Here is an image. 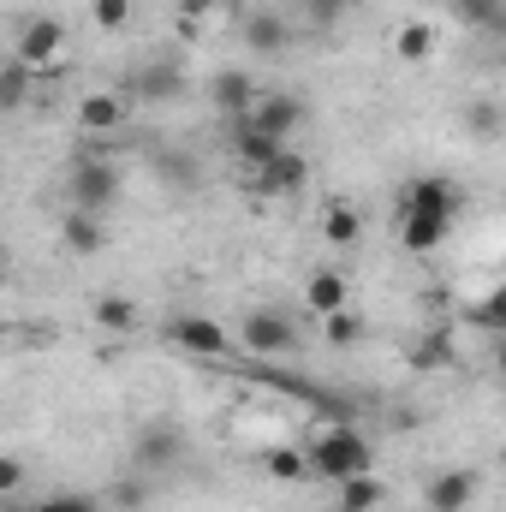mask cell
I'll list each match as a JSON object with an SVG mask.
<instances>
[{
	"label": "cell",
	"mask_w": 506,
	"mask_h": 512,
	"mask_svg": "<svg viewBox=\"0 0 506 512\" xmlns=\"http://www.w3.org/2000/svg\"><path fill=\"white\" fill-rule=\"evenodd\" d=\"M310 471H316V477H328V483L340 489V483H352V477L376 471V447H370V435H364V429H352V423H328V429L310 441Z\"/></svg>",
	"instance_id": "obj_1"
},
{
	"label": "cell",
	"mask_w": 506,
	"mask_h": 512,
	"mask_svg": "<svg viewBox=\"0 0 506 512\" xmlns=\"http://www.w3.org/2000/svg\"><path fill=\"white\" fill-rule=\"evenodd\" d=\"M66 197H72V209H84V215H108V209L120 203V167H114L108 155H78L72 173H66Z\"/></svg>",
	"instance_id": "obj_2"
},
{
	"label": "cell",
	"mask_w": 506,
	"mask_h": 512,
	"mask_svg": "<svg viewBox=\"0 0 506 512\" xmlns=\"http://www.w3.org/2000/svg\"><path fill=\"white\" fill-rule=\"evenodd\" d=\"M179 459H185V429L173 417H155L131 435V465L137 471H173Z\"/></svg>",
	"instance_id": "obj_3"
},
{
	"label": "cell",
	"mask_w": 506,
	"mask_h": 512,
	"mask_svg": "<svg viewBox=\"0 0 506 512\" xmlns=\"http://www.w3.org/2000/svg\"><path fill=\"white\" fill-rule=\"evenodd\" d=\"M60 48H66V24L60 18H48V12H36V18H24L18 24V36H12V60H24V66H54L60 60Z\"/></svg>",
	"instance_id": "obj_4"
},
{
	"label": "cell",
	"mask_w": 506,
	"mask_h": 512,
	"mask_svg": "<svg viewBox=\"0 0 506 512\" xmlns=\"http://www.w3.org/2000/svg\"><path fill=\"white\" fill-rule=\"evenodd\" d=\"M459 209H465V197H459V185L441 179V173H423V179H411V185L399 191V215H441V221H453Z\"/></svg>",
	"instance_id": "obj_5"
},
{
	"label": "cell",
	"mask_w": 506,
	"mask_h": 512,
	"mask_svg": "<svg viewBox=\"0 0 506 512\" xmlns=\"http://www.w3.org/2000/svg\"><path fill=\"white\" fill-rule=\"evenodd\" d=\"M239 340L251 346V352H262V358H280V352H298V322L286 316V310H251L245 316V328H239Z\"/></svg>",
	"instance_id": "obj_6"
},
{
	"label": "cell",
	"mask_w": 506,
	"mask_h": 512,
	"mask_svg": "<svg viewBox=\"0 0 506 512\" xmlns=\"http://www.w3.org/2000/svg\"><path fill=\"white\" fill-rule=\"evenodd\" d=\"M256 102H262V96H256V84H251V72H245V66H221V72L209 78V108H215V114H227L233 126L251 114Z\"/></svg>",
	"instance_id": "obj_7"
},
{
	"label": "cell",
	"mask_w": 506,
	"mask_h": 512,
	"mask_svg": "<svg viewBox=\"0 0 506 512\" xmlns=\"http://www.w3.org/2000/svg\"><path fill=\"white\" fill-rule=\"evenodd\" d=\"M179 96H185V72H179V66L149 60V66H137V72H131V102L161 108V102H179Z\"/></svg>",
	"instance_id": "obj_8"
},
{
	"label": "cell",
	"mask_w": 506,
	"mask_h": 512,
	"mask_svg": "<svg viewBox=\"0 0 506 512\" xmlns=\"http://www.w3.org/2000/svg\"><path fill=\"white\" fill-rule=\"evenodd\" d=\"M173 346H185V352H197V358H227V328L221 322H209V316H173Z\"/></svg>",
	"instance_id": "obj_9"
},
{
	"label": "cell",
	"mask_w": 506,
	"mask_h": 512,
	"mask_svg": "<svg viewBox=\"0 0 506 512\" xmlns=\"http://www.w3.org/2000/svg\"><path fill=\"white\" fill-rule=\"evenodd\" d=\"M251 179H256V191H262V197H292V191H304V179H310V161H304V155L286 143V149H280V155H274L262 173H251Z\"/></svg>",
	"instance_id": "obj_10"
},
{
	"label": "cell",
	"mask_w": 506,
	"mask_h": 512,
	"mask_svg": "<svg viewBox=\"0 0 506 512\" xmlns=\"http://www.w3.org/2000/svg\"><path fill=\"white\" fill-rule=\"evenodd\" d=\"M239 36H245L251 54H286V48H292V24H286L280 12H268V6H256V12L239 18Z\"/></svg>",
	"instance_id": "obj_11"
},
{
	"label": "cell",
	"mask_w": 506,
	"mask_h": 512,
	"mask_svg": "<svg viewBox=\"0 0 506 512\" xmlns=\"http://www.w3.org/2000/svg\"><path fill=\"white\" fill-rule=\"evenodd\" d=\"M477 501V471H441V477H429V489H423V507L429 512H465Z\"/></svg>",
	"instance_id": "obj_12"
},
{
	"label": "cell",
	"mask_w": 506,
	"mask_h": 512,
	"mask_svg": "<svg viewBox=\"0 0 506 512\" xmlns=\"http://www.w3.org/2000/svg\"><path fill=\"white\" fill-rule=\"evenodd\" d=\"M245 120H251L256 131H268V137H280V143H292V131L304 126V102H298V96H262Z\"/></svg>",
	"instance_id": "obj_13"
},
{
	"label": "cell",
	"mask_w": 506,
	"mask_h": 512,
	"mask_svg": "<svg viewBox=\"0 0 506 512\" xmlns=\"http://www.w3.org/2000/svg\"><path fill=\"white\" fill-rule=\"evenodd\" d=\"M280 149H286V143H280V137H268V131H256L251 120H239V126H233V161H239L245 173H262Z\"/></svg>",
	"instance_id": "obj_14"
},
{
	"label": "cell",
	"mask_w": 506,
	"mask_h": 512,
	"mask_svg": "<svg viewBox=\"0 0 506 512\" xmlns=\"http://www.w3.org/2000/svg\"><path fill=\"white\" fill-rule=\"evenodd\" d=\"M447 233H453V221H441V215H399V245H405L411 256L441 251Z\"/></svg>",
	"instance_id": "obj_15"
},
{
	"label": "cell",
	"mask_w": 506,
	"mask_h": 512,
	"mask_svg": "<svg viewBox=\"0 0 506 512\" xmlns=\"http://www.w3.org/2000/svg\"><path fill=\"white\" fill-rule=\"evenodd\" d=\"M60 245L72 256H96L108 245V227H102V215H84V209H66V221H60Z\"/></svg>",
	"instance_id": "obj_16"
},
{
	"label": "cell",
	"mask_w": 506,
	"mask_h": 512,
	"mask_svg": "<svg viewBox=\"0 0 506 512\" xmlns=\"http://www.w3.org/2000/svg\"><path fill=\"white\" fill-rule=\"evenodd\" d=\"M346 298H352V292H346V280H340L334 268H316V274L304 280V304H310L322 322H328V316H340V310H352Z\"/></svg>",
	"instance_id": "obj_17"
},
{
	"label": "cell",
	"mask_w": 506,
	"mask_h": 512,
	"mask_svg": "<svg viewBox=\"0 0 506 512\" xmlns=\"http://www.w3.org/2000/svg\"><path fill=\"white\" fill-rule=\"evenodd\" d=\"M126 96H114V90H96V96H84V102H78V126L90 131V137H96V131H120L126 126Z\"/></svg>",
	"instance_id": "obj_18"
},
{
	"label": "cell",
	"mask_w": 506,
	"mask_h": 512,
	"mask_svg": "<svg viewBox=\"0 0 506 512\" xmlns=\"http://www.w3.org/2000/svg\"><path fill=\"white\" fill-rule=\"evenodd\" d=\"M459 12L465 30H483V36H506V0H447Z\"/></svg>",
	"instance_id": "obj_19"
},
{
	"label": "cell",
	"mask_w": 506,
	"mask_h": 512,
	"mask_svg": "<svg viewBox=\"0 0 506 512\" xmlns=\"http://www.w3.org/2000/svg\"><path fill=\"white\" fill-rule=\"evenodd\" d=\"M322 239H328L334 251L358 245V239H364V215H358L352 203H328V215H322Z\"/></svg>",
	"instance_id": "obj_20"
},
{
	"label": "cell",
	"mask_w": 506,
	"mask_h": 512,
	"mask_svg": "<svg viewBox=\"0 0 506 512\" xmlns=\"http://www.w3.org/2000/svg\"><path fill=\"white\" fill-rule=\"evenodd\" d=\"M381 501H387V483H381L376 471H364V477L340 483V512H376Z\"/></svg>",
	"instance_id": "obj_21"
},
{
	"label": "cell",
	"mask_w": 506,
	"mask_h": 512,
	"mask_svg": "<svg viewBox=\"0 0 506 512\" xmlns=\"http://www.w3.org/2000/svg\"><path fill=\"white\" fill-rule=\"evenodd\" d=\"M393 54L405 60V66H423L429 54H435V24H423V18H411L399 36H393Z\"/></svg>",
	"instance_id": "obj_22"
},
{
	"label": "cell",
	"mask_w": 506,
	"mask_h": 512,
	"mask_svg": "<svg viewBox=\"0 0 506 512\" xmlns=\"http://www.w3.org/2000/svg\"><path fill=\"white\" fill-rule=\"evenodd\" d=\"M453 334L447 328H435V334H423L417 346H411V370H453Z\"/></svg>",
	"instance_id": "obj_23"
},
{
	"label": "cell",
	"mask_w": 506,
	"mask_h": 512,
	"mask_svg": "<svg viewBox=\"0 0 506 512\" xmlns=\"http://www.w3.org/2000/svg\"><path fill=\"white\" fill-rule=\"evenodd\" d=\"M268 477H280V483H298V477H310V447H268Z\"/></svg>",
	"instance_id": "obj_24"
},
{
	"label": "cell",
	"mask_w": 506,
	"mask_h": 512,
	"mask_svg": "<svg viewBox=\"0 0 506 512\" xmlns=\"http://www.w3.org/2000/svg\"><path fill=\"white\" fill-rule=\"evenodd\" d=\"M30 72H36V66H24V60H12V66L0 72V108H6V114H18V108L30 102Z\"/></svg>",
	"instance_id": "obj_25"
},
{
	"label": "cell",
	"mask_w": 506,
	"mask_h": 512,
	"mask_svg": "<svg viewBox=\"0 0 506 512\" xmlns=\"http://www.w3.org/2000/svg\"><path fill=\"white\" fill-rule=\"evenodd\" d=\"M465 322H471V328H489V334H506V280L483 298V304L465 310Z\"/></svg>",
	"instance_id": "obj_26"
},
{
	"label": "cell",
	"mask_w": 506,
	"mask_h": 512,
	"mask_svg": "<svg viewBox=\"0 0 506 512\" xmlns=\"http://www.w3.org/2000/svg\"><path fill=\"white\" fill-rule=\"evenodd\" d=\"M96 322H102V328H114V334H126L131 322H137V310H131L126 292H102V298H96Z\"/></svg>",
	"instance_id": "obj_27"
},
{
	"label": "cell",
	"mask_w": 506,
	"mask_h": 512,
	"mask_svg": "<svg viewBox=\"0 0 506 512\" xmlns=\"http://www.w3.org/2000/svg\"><path fill=\"white\" fill-rule=\"evenodd\" d=\"M501 126H506L501 102H465V131L471 137H501Z\"/></svg>",
	"instance_id": "obj_28"
},
{
	"label": "cell",
	"mask_w": 506,
	"mask_h": 512,
	"mask_svg": "<svg viewBox=\"0 0 506 512\" xmlns=\"http://www.w3.org/2000/svg\"><path fill=\"white\" fill-rule=\"evenodd\" d=\"M90 18L102 30H126L131 24V0H90Z\"/></svg>",
	"instance_id": "obj_29"
},
{
	"label": "cell",
	"mask_w": 506,
	"mask_h": 512,
	"mask_svg": "<svg viewBox=\"0 0 506 512\" xmlns=\"http://www.w3.org/2000/svg\"><path fill=\"white\" fill-rule=\"evenodd\" d=\"M358 334H364V322H358L352 310H340V316H328V340H334V346H352Z\"/></svg>",
	"instance_id": "obj_30"
},
{
	"label": "cell",
	"mask_w": 506,
	"mask_h": 512,
	"mask_svg": "<svg viewBox=\"0 0 506 512\" xmlns=\"http://www.w3.org/2000/svg\"><path fill=\"white\" fill-rule=\"evenodd\" d=\"M108 495H114V507H120V512H143V501H149V495H143V483H137V477H126V483H114V489H108Z\"/></svg>",
	"instance_id": "obj_31"
},
{
	"label": "cell",
	"mask_w": 506,
	"mask_h": 512,
	"mask_svg": "<svg viewBox=\"0 0 506 512\" xmlns=\"http://www.w3.org/2000/svg\"><path fill=\"white\" fill-rule=\"evenodd\" d=\"M36 512H102V501H84V495H48Z\"/></svg>",
	"instance_id": "obj_32"
},
{
	"label": "cell",
	"mask_w": 506,
	"mask_h": 512,
	"mask_svg": "<svg viewBox=\"0 0 506 512\" xmlns=\"http://www.w3.org/2000/svg\"><path fill=\"white\" fill-rule=\"evenodd\" d=\"M18 483H24V459H0V495H18Z\"/></svg>",
	"instance_id": "obj_33"
},
{
	"label": "cell",
	"mask_w": 506,
	"mask_h": 512,
	"mask_svg": "<svg viewBox=\"0 0 506 512\" xmlns=\"http://www.w3.org/2000/svg\"><path fill=\"white\" fill-rule=\"evenodd\" d=\"M340 6H346V0H310V18H316V24H334Z\"/></svg>",
	"instance_id": "obj_34"
},
{
	"label": "cell",
	"mask_w": 506,
	"mask_h": 512,
	"mask_svg": "<svg viewBox=\"0 0 506 512\" xmlns=\"http://www.w3.org/2000/svg\"><path fill=\"white\" fill-rule=\"evenodd\" d=\"M495 370H501V376H506V334H501V340H495Z\"/></svg>",
	"instance_id": "obj_35"
},
{
	"label": "cell",
	"mask_w": 506,
	"mask_h": 512,
	"mask_svg": "<svg viewBox=\"0 0 506 512\" xmlns=\"http://www.w3.org/2000/svg\"><path fill=\"white\" fill-rule=\"evenodd\" d=\"M6 512H36V507H18V501H12V507H6Z\"/></svg>",
	"instance_id": "obj_36"
}]
</instances>
